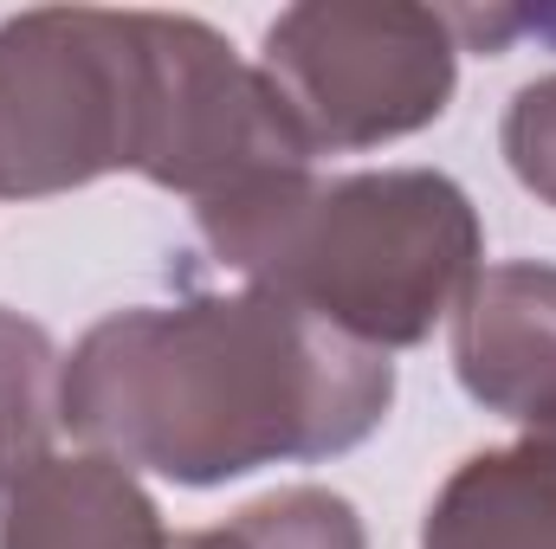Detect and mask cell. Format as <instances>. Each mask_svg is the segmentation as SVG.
I'll use <instances>...</instances> for the list:
<instances>
[{
  "label": "cell",
  "instance_id": "2",
  "mask_svg": "<svg viewBox=\"0 0 556 549\" xmlns=\"http://www.w3.org/2000/svg\"><path fill=\"white\" fill-rule=\"evenodd\" d=\"M194 227L247 291L298 304L382 356L427 343L485 259L479 207L440 168H363L330 181L304 168L194 207Z\"/></svg>",
  "mask_w": 556,
  "mask_h": 549
},
{
  "label": "cell",
  "instance_id": "5",
  "mask_svg": "<svg viewBox=\"0 0 556 549\" xmlns=\"http://www.w3.org/2000/svg\"><path fill=\"white\" fill-rule=\"evenodd\" d=\"M149 72L155 85L137 168L142 181L207 207L278 175H304L317 162L266 85V72L247 65L207 20L149 13Z\"/></svg>",
  "mask_w": 556,
  "mask_h": 549
},
{
  "label": "cell",
  "instance_id": "6",
  "mask_svg": "<svg viewBox=\"0 0 556 549\" xmlns=\"http://www.w3.org/2000/svg\"><path fill=\"white\" fill-rule=\"evenodd\" d=\"M453 369L485 413L538 426L556 408V266H479L453 310Z\"/></svg>",
  "mask_w": 556,
  "mask_h": 549
},
{
  "label": "cell",
  "instance_id": "7",
  "mask_svg": "<svg viewBox=\"0 0 556 549\" xmlns=\"http://www.w3.org/2000/svg\"><path fill=\"white\" fill-rule=\"evenodd\" d=\"M0 549H175V531L124 459L85 446L0 485Z\"/></svg>",
  "mask_w": 556,
  "mask_h": 549
},
{
  "label": "cell",
  "instance_id": "3",
  "mask_svg": "<svg viewBox=\"0 0 556 549\" xmlns=\"http://www.w3.org/2000/svg\"><path fill=\"white\" fill-rule=\"evenodd\" d=\"M149 85V13L33 7L0 20V201L142 168Z\"/></svg>",
  "mask_w": 556,
  "mask_h": 549
},
{
  "label": "cell",
  "instance_id": "10",
  "mask_svg": "<svg viewBox=\"0 0 556 549\" xmlns=\"http://www.w3.org/2000/svg\"><path fill=\"white\" fill-rule=\"evenodd\" d=\"M175 549H369V531L343 491L324 485H285L273 498L233 511L214 531H188Z\"/></svg>",
  "mask_w": 556,
  "mask_h": 549
},
{
  "label": "cell",
  "instance_id": "9",
  "mask_svg": "<svg viewBox=\"0 0 556 549\" xmlns=\"http://www.w3.org/2000/svg\"><path fill=\"white\" fill-rule=\"evenodd\" d=\"M59 395H65V356L33 317L0 304V485L59 452L52 446L65 426Z\"/></svg>",
  "mask_w": 556,
  "mask_h": 549
},
{
  "label": "cell",
  "instance_id": "8",
  "mask_svg": "<svg viewBox=\"0 0 556 549\" xmlns=\"http://www.w3.org/2000/svg\"><path fill=\"white\" fill-rule=\"evenodd\" d=\"M420 549H556V446L472 452L433 491Z\"/></svg>",
  "mask_w": 556,
  "mask_h": 549
},
{
  "label": "cell",
  "instance_id": "12",
  "mask_svg": "<svg viewBox=\"0 0 556 549\" xmlns=\"http://www.w3.org/2000/svg\"><path fill=\"white\" fill-rule=\"evenodd\" d=\"M525 439H544V446H556V408L538 420V426H525Z\"/></svg>",
  "mask_w": 556,
  "mask_h": 549
},
{
  "label": "cell",
  "instance_id": "4",
  "mask_svg": "<svg viewBox=\"0 0 556 549\" xmlns=\"http://www.w3.org/2000/svg\"><path fill=\"white\" fill-rule=\"evenodd\" d=\"M260 72L311 155H350L446 117L459 85V39L440 7L304 0L266 26Z\"/></svg>",
  "mask_w": 556,
  "mask_h": 549
},
{
  "label": "cell",
  "instance_id": "11",
  "mask_svg": "<svg viewBox=\"0 0 556 549\" xmlns=\"http://www.w3.org/2000/svg\"><path fill=\"white\" fill-rule=\"evenodd\" d=\"M498 149H505L518 188L538 194L544 207H556V72L551 78H531L511 98V111L498 124Z\"/></svg>",
  "mask_w": 556,
  "mask_h": 549
},
{
  "label": "cell",
  "instance_id": "1",
  "mask_svg": "<svg viewBox=\"0 0 556 549\" xmlns=\"http://www.w3.org/2000/svg\"><path fill=\"white\" fill-rule=\"evenodd\" d=\"M395 408V362L266 291L111 310L65 356V426L168 485H227L363 446Z\"/></svg>",
  "mask_w": 556,
  "mask_h": 549
}]
</instances>
